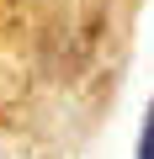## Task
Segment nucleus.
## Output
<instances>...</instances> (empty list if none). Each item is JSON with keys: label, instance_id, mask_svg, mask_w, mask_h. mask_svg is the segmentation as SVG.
Listing matches in <instances>:
<instances>
[{"label": "nucleus", "instance_id": "1", "mask_svg": "<svg viewBox=\"0 0 154 159\" xmlns=\"http://www.w3.org/2000/svg\"><path fill=\"white\" fill-rule=\"evenodd\" d=\"M133 159H154V106H149V117H143V138H138V154Z\"/></svg>", "mask_w": 154, "mask_h": 159}]
</instances>
